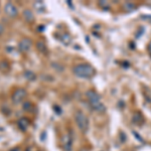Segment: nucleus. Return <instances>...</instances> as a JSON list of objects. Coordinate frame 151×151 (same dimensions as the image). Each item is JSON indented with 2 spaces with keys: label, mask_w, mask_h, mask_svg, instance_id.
<instances>
[{
  "label": "nucleus",
  "mask_w": 151,
  "mask_h": 151,
  "mask_svg": "<svg viewBox=\"0 0 151 151\" xmlns=\"http://www.w3.org/2000/svg\"><path fill=\"white\" fill-rule=\"evenodd\" d=\"M73 73L76 77L80 78V79H92L95 77L97 70L96 69L90 64H79L76 65L73 68Z\"/></svg>",
  "instance_id": "nucleus-1"
},
{
  "label": "nucleus",
  "mask_w": 151,
  "mask_h": 151,
  "mask_svg": "<svg viewBox=\"0 0 151 151\" xmlns=\"http://www.w3.org/2000/svg\"><path fill=\"white\" fill-rule=\"evenodd\" d=\"M86 97L88 99V102L91 105V107L94 109L95 111L100 112V113H103V112L106 111V107L103 104L101 100V97L100 95L97 93L94 90H89V91L86 92Z\"/></svg>",
  "instance_id": "nucleus-2"
},
{
  "label": "nucleus",
  "mask_w": 151,
  "mask_h": 151,
  "mask_svg": "<svg viewBox=\"0 0 151 151\" xmlns=\"http://www.w3.org/2000/svg\"><path fill=\"white\" fill-rule=\"evenodd\" d=\"M75 121L77 126L83 133H87L89 130V119L82 111H77L75 114Z\"/></svg>",
  "instance_id": "nucleus-3"
},
{
  "label": "nucleus",
  "mask_w": 151,
  "mask_h": 151,
  "mask_svg": "<svg viewBox=\"0 0 151 151\" xmlns=\"http://www.w3.org/2000/svg\"><path fill=\"white\" fill-rule=\"evenodd\" d=\"M26 96H27L26 90L23 89V88H18V89H16L15 91L13 92V94H12V96H11L12 103L15 105L22 103V101L26 98Z\"/></svg>",
  "instance_id": "nucleus-4"
},
{
  "label": "nucleus",
  "mask_w": 151,
  "mask_h": 151,
  "mask_svg": "<svg viewBox=\"0 0 151 151\" xmlns=\"http://www.w3.org/2000/svg\"><path fill=\"white\" fill-rule=\"evenodd\" d=\"M32 45H33V42H32V40H31V38L23 37L22 40L18 42V50L22 53H26L30 50Z\"/></svg>",
  "instance_id": "nucleus-5"
},
{
  "label": "nucleus",
  "mask_w": 151,
  "mask_h": 151,
  "mask_svg": "<svg viewBox=\"0 0 151 151\" xmlns=\"http://www.w3.org/2000/svg\"><path fill=\"white\" fill-rule=\"evenodd\" d=\"M4 12L7 16H9L10 18H15L18 15V9L17 7L14 5L11 2H7L4 5Z\"/></svg>",
  "instance_id": "nucleus-6"
},
{
  "label": "nucleus",
  "mask_w": 151,
  "mask_h": 151,
  "mask_svg": "<svg viewBox=\"0 0 151 151\" xmlns=\"http://www.w3.org/2000/svg\"><path fill=\"white\" fill-rule=\"evenodd\" d=\"M73 145V137L70 133H65L63 136V148L65 151H70Z\"/></svg>",
  "instance_id": "nucleus-7"
},
{
  "label": "nucleus",
  "mask_w": 151,
  "mask_h": 151,
  "mask_svg": "<svg viewBox=\"0 0 151 151\" xmlns=\"http://www.w3.org/2000/svg\"><path fill=\"white\" fill-rule=\"evenodd\" d=\"M22 16H23V19L26 21L27 23L31 24L35 21V14L33 12L30 10V9H24L23 12H22Z\"/></svg>",
  "instance_id": "nucleus-8"
},
{
  "label": "nucleus",
  "mask_w": 151,
  "mask_h": 151,
  "mask_svg": "<svg viewBox=\"0 0 151 151\" xmlns=\"http://www.w3.org/2000/svg\"><path fill=\"white\" fill-rule=\"evenodd\" d=\"M30 125V120L27 117H22V118L18 119L17 121V126L21 131H26V129Z\"/></svg>",
  "instance_id": "nucleus-9"
},
{
  "label": "nucleus",
  "mask_w": 151,
  "mask_h": 151,
  "mask_svg": "<svg viewBox=\"0 0 151 151\" xmlns=\"http://www.w3.org/2000/svg\"><path fill=\"white\" fill-rule=\"evenodd\" d=\"M10 70V64L8 63V60H1L0 62V72L3 73V74H6Z\"/></svg>",
  "instance_id": "nucleus-10"
},
{
  "label": "nucleus",
  "mask_w": 151,
  "mask_h": 151,
  "mask_svg": "<svg viewBox=\"0 0 151 151\" xmlns=\"http://www.w3.org/2000/svg\"><path fill=\"white\" fill-rule=\"evenodd\" d=\"M23 76H24V78H25V79L27 80V81H29V82H32V81H35V80L36 79L35 74L33 72H31V70H25Z\"/></svg>",
  "instance_id": "nucleus-11"
},
{
  "label": "nucleus",
  "mask_w": 151,
  "mask_h": 151,
  "mask_svg": "<svg viewBox=\"0 0 151 151\" xmlns=\"http://www.w3.org/2000/svg\"><path fill=\"white\" fill-rule=\"evenodd\" d=\"M36 47H37V50H40V52H47V45H45V41L42 40H38L37 42H36Z\"/></svg>",
  "instance_id": "nucleus-12"
},
{
  "label": "nucleus",
  "mask_w": 151,
  "mask_h": 151,
  "mask_svg": "<svg viewBox=\"0 0 151 151\" xmlns=\"http://www.w3.org/2000/svg\"><path fill=\"white\" fill-rule=\"evenodd\" d=\"M123 8L125 9V11H134L136 9V5H134V3L132 2H125V3L123 4Z\"/></svg>",
  "instance_id": "nucleus-13"
},
{
  "label": "nucleus",
  "mask_w": 151,
  "mask_h": 151,
  "mask_svg": "<svg viewBox=\"0 0 151 151\" xmlns=\"http://www.w3.org/2000/svg\"><path fill=\"white\" fill-rule=\"evenodd\" d=\"M60 40H62V42L64 43V45H70V43L72 42V37H70V36L68 35V33H63Z\"/></svg>",
  "instance_id": "nucleus-14"
},
{
  "label": "nucleus",
  "mask_w": 151,
  "mask_h": 151,
  "mask_svg": "<svg viewBox=\"0 0 151 151\" xmlns=\"http://www.w3.org/2000/svg\"><path fill=\"white\" fill-rule=\"evenodd\" d=\"M35 8L37 10L38 12H43L45 11V4H43L42 1H36L35 2Z\"/></svg>",
  "instance_id": "nucleus-15"
},
{
  "label": "nucleus",
  "mask_w": 151,
  "mask_h": 151,
  "mask_svg": "<svg viewBox=\"0 0 151 151\" xmlns=\"http://www.w3.org/2000/svg\"><path fill=\"white\" fill-rule=\"evenodd\" d=\"M133 121H134V123H136V124H142L143 121H144V119H143V117L141 116L139 113H137L134 115Z\"/></svg>",
  "instance_id": "nucleus-16"
},
{
  "label": "nucleus",
  "mask_w": 151,
  "mask_h": 151,
  "mask_svg": "<svg viewBox=\"0 0 151 151\" xmlns=\"http://www.w3.org/2000/svg\"><path fill=\"white\" fill-rule=\"evenodd\" d=\"M99 6L101 7L102 9H105V10H108L109 8H110L111 4L109 3L108 1H99Z\"/></svg>",
  "instance_id": "nucleus-17"
},
{
  "label": "nucleus",
  "mask_w": 151,
  "mask_h": 151,
  "mask_svg": "<svg viewBox=\"0 0 151 151\" xmlns=\"http://www.w3.org/2000/svg\"><path fill=\"white\" fill-rule=\"evenodd\" d=\"M22 108H23V110H25V111H30L31 108H32V104H31L30 102H24L22 105Z\"/></svg>",
  "instance_id": "nucleus-18"
},
{
  "label": "nucleus",
  "mask_w": 151,
  "mask_h": 151,
  "mask_svg": "<svg viewBox=\"0 0 151 151\" xmlns=\"http://www.w3.org/2000/svg\"><path fill=\"white\" fill-rule=\"evenodd\" d=\"M25 151H38L37 149H35V147H32V146H29V147L26 148V150Z\"/></svg>",
  "instance_id": "nucleus-19"
},
{
  "label": "nucleus",
  "mask_w": 151,
  "mask_h": 151,
  "mask_svg": "<svg viewBox=\"0 0 151 151\" xmlns=\"http://www.w3.org/2000/svg\"><path fill=\"white\" fill-rule=\"evenodd\" d=\"M147 50H148V53H149V57L151 58V40H150V42L148 43V47H147Z\"/></svg>",
  "instance_id": "nucleus-20"
},
{
  "label": "nucleus",
  "mask_w": 151,
  "mask_h": 151,
  "mask_svg": "<svg viewBox=\"0 0 151 151\" xmlns=\"http://www.w3.org/2000/svg\"><path fill=\"white\" fill-rule=\"evenodd\" d=\"M9 151H21V149H20V147H14V148H12V149H10Z\"/></svg>",
  "instance_id": "nucleus-21"
},
{
  "label": "nucleus",
  "mask_w": 151,
  "mask_h": 151,
  "mask_svg": "<svg viewBox=\"0 0 151 151\" xmlns=\"http://www.w3.org/2000/svg\"><path fill=\"white\" fill-rule=\"evenodd\" d=\"M3 31H4V27H3V25L0 23V35H2V33H3Z\"/></svg>",
  "instance_id": "nucleus-22"
}]
</instances>
